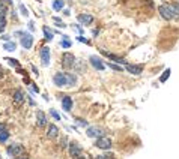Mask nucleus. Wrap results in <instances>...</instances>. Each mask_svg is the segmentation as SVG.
<instances>
[{"mask_svg":"<svg viewBox=\"0 0 179 159\" xmlns=\"http://www.w3.org/2000/svg\"><path fill=\"white\" fill-rule=\"evenodd\" d=\"M160 15L164 20H169V21H179V11L173 6V5H162L160 6Z\"/></svg>","mask_w":179,"mask_h":159,"instance_id":"obj_1","label":"nucleus"},{"mask_svg":"<svg viewBox=\"0 0 179 159\" xmlns=\"http://www.w3.org/2000/svg\"><path fill=\"white\" fill-rule=\"evenodd\" d=\"M74 65H75V57H74V54H71V53L62 54V68H63L65 71H71L72 68H74Z\"/></svg>","mask_w":179,"mask_h":159,"instance_id":"obj_2","label":"nucleus"},{"mask_svg":"<svg viewBox=\"0 0 179 159\" xmlns=\"http://www.w3.org/2000/svg\"><path fill=\"white\" fill-rule=\"evenodd\" d=\"M17 35L20 36V42H21V45H23L26 50L32 48V44H33V36L30 35V33H21V32H17Z\"/></svg>","mask_w":179,"mask_h":159,"instance_id":"obj_3","label":"nucleus"},{"mask_svg":"<svg viewBox=\"0 0 179 159\" xmlns=\"http://www.w3.org/2000/svg\"><path fill=\"white\" fill-rule=\"evenodd\" d=\"M24 153V147L21 146V144H12L9 149H8V155L9 156H12V158L17 159L20 155H23Z\"/></svg>","mask_w":179,"mask_h":159,"instance_id":"obj_4","label":"nucleus"},{"mask_svg":"<svg viewBox=\"0 0 179 159\" xmlns=\"http://www.w3.org/2000/svg\"><path fill=\"white\" fill-rule=\"evenodd\" d=\"M95 146H96L98 149L107 150V149H110V147H111V140H110V138H107V137H99V138H96Z\"/></svg>","mask_w":179,"mask_h":159,"instance_id":"obj_5","label":"nucleus"},{"mask_svg":"<svg viewBox=\"0 0 179 159\" xmlns=\"http://www.w3.org/2000/svg\"><path fill=\"white\" fill-rule=\"evenodd\" d=\"M39 54H41V63H42V66H48L50 65V48L48 47H42Z\"/></svg>","mask_w":179,"mask_h":159,"instance_id":"obj_6","label":"nucleus"},{"mask_svg":"<svg viewBox=\"0 0 179 159\" xmlns=\"http://www.w3.org/2000/svg\"><path fill=\"white\" fill-rule=\"evenodd\" d=\"M86 134L90 138H99V137L104 135V129H99V128H95V126H89L86 129Z\"/></svg>","mask_w":179,"mask_h":159,"instance_id":"obj_7","label":"nucleus"},{"mask_svg":"<svg viewBox=\"0 0 179 159\" xmlns=\"http://www.w3.org/2000/svg\"><path fill=\"white\" fill-rule=\"evenodd\" d=\"M89 62H90V65H92V66H93L96 71H104V69H106V65L101 62V59H99L98 56H90Z\"/></svg>","mask_w":179,"mask_h":159,"instance_id":"obj_8","label":"nucleus"},{"mask_svg":"<svg viewBox=\"0 0 179 159\" xmlns=\"http://www.w3.org/2000/svg\"><path fill=\"white\" fill-rule=\"evenodd\" d=\"M53 83H54V86H57V87L66 86V75H65L63 72H57V74L54 75Z\"/></svg>","mask_w":179,"mask_h":159,"instance_id":"obj_9","label":"nucleus"},{"mask_svg":"<svg viewBox=\"0 0 179 159\" xmlns=\"http://www.w3.org/2000/svg\"><path fill=\"white\" fill-rule=\"evenodd\" d=\"M69 155L75 159H78L81 156V147H80L77 143H71V144H69Z\"/></svg>","mask_w":179,"mask_h":159,"instance_id":"obj_10","label":"nucleus"},{"mask_svg":"<svg viewBox=\"0 0 179 159\" xmlns=\"http://www.w3.org/2000/svg\"><path fill=\"white\" fill-rule=\"evenodd\" d=\"M77 20H78V23L83 24V26H90V24L93 23V17H92L90 14H80Z\"/></svg>","mask_w":179,"mask_h":159,"instance_id":"obj_11","label":"nucleus"},{"mask_svg":"<svg viewBox=\"0 0 179 159\" xmlns=\"http://www.w3.org/2000/svg\"><path fill=\"white\" fill-rule=\"evenodd\" d=\"M126 71L132 75H140L143 72V66L140 65H126Z\"/></svg>","mask_w":179,"mask_h":159,"instance_id":"obj_12","label":"nucleus"},{"mask_svg":"<svg viewBox=\"0 0 179 159\" xmlns=\"http://www.w3.org/2000/svg\"><path fill=\"white\" fill-rule=\"evenodd\" d=\"M47 137H48L50 140H54V138H57V137H59V128H57L56 125H50V126H48Z\"/></svg>","mask_w":179,"mask_h":159,"instance_id":"obj_13","label":"nucleus"},{"mask_svg":"<svg viewBox=\"0 0 179 159\" xmlns=\"http://www.w3.org/2000/svg\"><path fill=\"white\" fill-rule=\"evenodd\" d=\"M36 120H38V126H39V128H44V126L47 125V116H45V113L38 111V114H36Z\"/></svg>","mask_w":179,"mask_h":159,"instance_id":"obj_14","label":"nucleus"},{"mask_svg":"<svg viewBox=\"0 0 179 159\" xmlns=\"http://www.w3.org/2000/svg\"><path fill=\"white\" fill-rule=\"evenodd\" d=\"M62 108H63L65 111H71V108H72L71 96H63V99H62Z\"/></svg>","mask_w":179,"mask_h":159,"instance_id":"obj_15","label":"nucleus"},{"mask_svg":"<svg viewBox=\"0 0 179 159\" xmlns=\"http://www.w3.org/2000/svg\"><path fill=\"white\" fill-rule=\"evenodd\" d=\"M23 101H24V93L21 92V90H17L15 93H14V102L20 105V104H23Z\"/></svg>","mask_w":179,"mask_h":159,"instance_id":"obj_16","label":"nucleus"},{"mask_svg":"<svg viewBox=\"0 0 179 159\" xmlns=\"http://www.w3.org/2000/svg\"><path fill=\"white\" fill-rule=\"evenodd\" d=\"M65 75H66V86L74 87V86L77 84V77H75L74 74H65Z\"/></svg>","mask_w":179,"mask_h":159,"instance_id":"obj_17","label":"nucleus"},{"mask_svg":"<svg viewBox=\"0 0 179 159\" xmlns=\"http://www.w3.org/2000/svg\"><path fill=\"white\" fill-rule=\"evenodd\" d=\"M3 48H5L6 51H15L17 44H15V42H12V41H8V42H5V44H3Z\"/></svg>","mask_w":179,"mask_h":159,"instance_id":"obj_18","label":"nucleus"},{"mask_svg":"<svg viewBox=\"0 0 179 159\" xmlns=\"http://www.w3.org/2000/svg\"><path fill=\"white\" fill-rule=\"evenodd\" d=\"M65 6V2L63 0H54L53 2V9L54 11H62Z\"/></svg>","mask_w":179,"mask_h":159,"instance_id":"obj_19","label":"nucleus"},{"mask_svg":"<svg viewBox=\"0 0 179 159\" xmlns=\"http://www.w3.org/2000/svg\"><path fill=\"white\" fill-rule=\"evenodd\" d=\"M44 35H45V38H47L48 41H51V39H53V32H51V30H50L47 26L44 27Z\"/></svg>","mask_w":179,"mask_h":159,"instance_id":"obj_20","label":"nucleus"},{"mask_svg":"<svg viewBox=\"0 0 179 159\" xmlns=\"http://www.w3.org/2000/svg\"><path fill=\"white\" fill-rule=\"evenodd\" d=\"M8 138H9V132L8 131H2L0 132V143H5Z\"/></svg>","mask_w":179,"mask_h":159,"instance_id":"obj_21","label":"nucleus"},{"mask_svg":"<svg viewBox=\"0 0 179 159\" xmlns=\"http://www.w3.org/2000/svg\"><path fill=\"white\" fill-rule=\"evenodd\" d=\"M169 77H170V69H167V71H164V72H162V75L160 77V81H161V83H166Z\"/></svg>","mask_w":179,"mask_h":159,"instance_id":"obj_22","label":"nucleus"},{"mask_svg":"<svg viewBox=\"0 0 179 159\" xmlns=\"http://www.w3.org/2000/svg\"><path fill=\"white\" fill-rule=\"evenodd\" d=\"M60 45H62V47H63V48H71V41H69V39H68V38H66V36H65V39H63V41H62V42H60Z\"/></svg>","mask_w":179,"mask_h":159,"instance_id":"obj_23","label":"nucleus"},{"mask_svg":"<svg viewBox=\"0 0 179 159\" xmlns=\"http://www.w3.org/2000/svg\"><path fill=\"white\" fill-rule=\"evenodd\" d=\"M74 66H77L75 68L77 72H84V62H77V65H74Z\"/></svg>","mask_w":179,"mask_h":159,"instance_id":"obj_24","label":"nucleus"},{"mask_svg":"<svg viewBox=\"0 0 179 159\" xmlns=\"http://www.w3.org/2000/svg\"><path fill=\"white\" fill-rule=\"evenodd\" d=\"M108 68H111V69H114V71H122L124 68H121L119 65H116V63H107Z\"/></svg>","mask_w":179,"mask_h":159,"instance_id":"obj_25","label":"nucleus"},{"mask_svg":"<svg viewBox=\"0 0 179 159\" xmlns=\"http://www.w3.org/2000/svg\"><path fill=\"white\" fill-rule=\"evenodd\" d=\"M50 114L53 116L54 119H57V120H60V114H59V113H57V111H56L54 108H51V110H50Z\"/></svg>","mask_w":179,"mask_h":159,"instance_id":"obj_26","label":"nucleus"},{"mask_svg":"<svg viewBox=\"0 0 179 159\" xmlns=\"http://www.w3.org/2000/svg\"><path fill=\"white\" fill-rule=\"evenodd\" d=\"M6 62H9L12 66H15V68H18L20 66V63H18L17 60H14V59H9V57H6Z\"/></svg>","mask_w":179,"mask_h":159,"instance_id":"obj_27","label":"nucleus"},{"mask_svg":"<svg viewBox=\"0 0 179 159\" xmlns=\"http://www.w3.org/2000/svg\"><path fill=\"white\" fill-rule=\"evenodd\" d=\"M6 12H8V9H6V6L0 3V15H2V17H5V15H6Z\"/></svg>","mask_w":179,"mask_h":159,"instance_id":"obj_28","label":"nucleus"},{"mask_svg":"<svg viewBox=\"0 0 179 159\" xmlns=\"http://www.w3.org/2000/svg\"><path fill=\"white\" fill-rule=\"evenodd\" d=\"M5 26H6V18L0 15V29H5Z\"/></svg>","mask_w":179,"mask_h":159,"instance_id":"obj_29","label":"nucleus"},{"mask_svg":"<svg viewBox=\"0 0 179 159\" xmlns=\"http://www.w3.org/2000/svg\"><path fill=\"white\" fill-rule=\"evenodd\" d=\"M20 8H21V14H23V15H26V17H27V15H29V14H27V9H26V6H24V5H21V6H20Z\"/></svg>","mask_w":179,"mask_h":159,"instance_id":"obj_30","label":"nucleus"},{"mask_svg":"<svg viewBox=\"0 0 179 159\" xmlns=\"http://www.w3.org/2000/svg\"><path fill=\"white\" fill-rule=\"evenodd\" d=\"M77 39H78V41H80V42H84V44H89V41H88V39H86V38H83V36H78V38H77Z\"/></svg>","mask_w":179,"mask_h":159,"instance_id":"obj_31","label":"nucleus"},{"mask_svg":"<svg viewBox=\"0 0 179 159\" xmlns=\"http://www.w3.org/2000/svg\"><path fill=\"white\" fill-rule=\"evenodd\" d=\"M77 123L81 125V126H88V123H86L84 120H81V119H77Z\"/></svg>","mask_w":179,"mask_h":159,"instance_id":"obj_32","label":"nucleus"},{"mask_svg":"<svg viewBox=\"0 0 179 159\" xmlns=\"http://www.w3.org/2000/svg\"><path fill=\"white\" fill-rule=\"evenodd\" d=\"M2 131H6V126L3 123H0V132H2Z\"/></svg>","mask_w":179,"mask_h":159,"instance_id":"obj_33","label":"nucleus"},{"mask_svg":"<svg viewBox=\"0 0 179 159\" xmlns=\"http://www.w3.org/2000/svg\"><path fill=\"white\" fill-rule=\"evenodd\" d=\"M5 3H8V5H12V0H3Z\"/></svg>","mask_w":179,"mask_h":159,"instance_id":"obj_34","label":"nucleus"},{"mask_svg":"<svg viewBox=\"0 0 179 159\" xmlns=\"http://www.w3.org/2000/svg\"><path fill=\"white\" fill-rule=\"evenodd\" d=\"M173 6H175V8H176V9H178V11H179V2H178V3H175Z\"/></svg>","mask_w":179,"mask_h":159,"instance_id":"obj_35","label":"nucleus"},{"mask_svg":"<svg viewBox=\"0 0 179 159\" xmlns=\"http://www.w3.org/2000/svg\"><path fill=\"white\" fill-rule=\"evenodd\" d=\"M95 159H106V158H104V156H96Z\"/></svg>","mask_w":179,"mask_h":159,"instance_id":"obj_36","label":"nucleus"},{"mask_svg":"<svg viewBox=\"0 0 179 159\" xmlns=\"http://www.w3.org/2000/svg\"><path fill=\"white\" fill-rule=\"evenodd\" d=\"M2 33H3V29H0V35H2Z\"/></svg>","mask_w":179,"mask_h":159,"instance_id":"obj_37","label":"nucleus"},{"mask_svg":"<svg viewBox=\"0 0 179 159\" xmlns=\"http://www.w3.org/2000/svg\"><path fill=\"white\" fill-rule=\"evenodd\" d=\"M78 159H84V156H80V158H78Z\"/></svg>","mask_w":179,"mask_h":159,"instance_id":"obj_38","label":"nucleus"},{"mask_svg":"<svg viewBox=\"0 0 179 159\" xmlns=\"http://www.w3.org/2000/svg\"><path fill=\"white\" fill-rule=\"evenodd\" d=\"M178 2H179V0H178Z\"/></svg>","mask_w":179,"mask_h":159,"instance_id":"obj_39","label":"nucleus"}]
</instances>
